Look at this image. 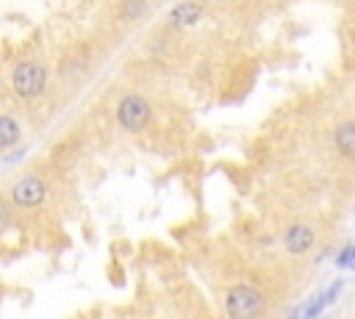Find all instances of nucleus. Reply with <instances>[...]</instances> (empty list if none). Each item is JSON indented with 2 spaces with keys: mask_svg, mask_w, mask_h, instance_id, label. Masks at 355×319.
I'll return each instance as SVG.
<instances>
[{
  "mask_svg": "<svg viewBox=\"0 0 355 319\" xmlns=\"http://www.w3.org/2000/svg\"><path fill=\"white\" fill-rule=\"evenodd\" d=\"M42 200H45V183L39 178L25 175V178L17 180V186H14V203L17 206L36 209V206H42Z\"/></svg>",
  "mask_w": 355,
  "mask_h": 319,
  "instance_id": "4",
  "label": "nucleus"
},
{
  "mask_svg": "<svg viewBox=\"0 0 355 319\" xmlns=\"http://www.w3.org/2000/svg\"><path fill=\"white\" fill-rule=\"evenodd\" d=\"M225 311L233 319H247V316H258L264 311V294L253 286H233L225 294Z\"/></svg>",
  "mask_w": 355,
  "mask_h": 319,
  "instance_id": "1",
  "label": "nucleus"
},
{
  "mask_svg": "<svg viewBox=\"0 0 355 319\" xmlns=\"http://www.w3.org/2000/svg\"><path fill=\"white\" fill-rule=\"evenodd\" d=\"M336 264L341 267V270H355V244H347L341 252H339V259H336Z\"/></svg>",
  "mask_w": 355,
  "mask_h": 319,
  "instance_id": "9",
  "label": "nucleus"
},
{
  "mask_svg": "<svg viewBox=\"0 0 355 319\" xmlns=\"http://www.w3.org/2000/svg\"><path fill=\"white\" fill-rule=\"evenodd\" d=\"M333 142H336V150H339L341 156L355 158V122H352V119H350V122H341V125L336 128Z\"/></svg>",
  "mask_w": 355,
  "mask_h": 319,
  "instance_id": "7",
  "label": "nucleus"
},
{
  "mask_svg": "<svg viewBox=\"0 0 355 319\" xmlns=\"http://www.w3.org/2000/svg\"><path fill=\"white\" fill-rule=\"evenodd\" d=\"M283 244H286V250L292 255H303L314 247V231L308 225H292L286 231V236H283Z\"/></svg>",
  "mask_w": 355,
  "mask_h": 319,
  "instance_id": "5",
  "label": "nucleus"
},
{
  "mask_svg": "<svg viewBox=\"0 0 355 319\" xmlns=\"http://www.w3.org/2000/svg\"><path fill=\"white\" fill-rule=\"evenodd\" d=\"M12 81H14V92L23 100H34V97L42 95L47 75H45L42 64H36V61H20L17 67H14V78Z\"/></svg>",
  "mask_w": 355,
  "mask_h": 319,
  "instance_id": "2",
  "label": "nucleus"
},
{
  "mask_svg": "<svg viewBox=\"0 0 355 319\" xmlns=\"http://www.w3.org/2000/svg\"><path fill=\"white\" fill-rule=\"evenodd\" d=\"M25 156V150H17V153H12V156H6V164H12V161H20Z\"/></svg>",
  "mask_w": 355,
  "mask_h": 319,
  "instance_id": "13",
  "label": "nucleus"
},
{
  "mask_svg": "<svg viewBox=\"0 0 355 319\" xmlns=\"http://www.w3.org/2000/svg\"><path fill=\"white\" fill-rule=\"evenodd\" d=\"M325 308H328V303H325V297L319 294V297H317V300H311V305L306 308V316H308V319H314V316H319Z\"/></svg>",
  "mask_w": 355,
  "mask_h": 319,
  "instance_id": "10",
  "label": "nucleus"
},
{
  "mask_svg": "<svg viewBox=\"0 0 355 319\" xmlns=\"http://www.w3.org/2000/svg\"><path fill=\"white\" fill-rule=\"evenodd\" d=\"M145 6H148V0H125V14L128 17H139Z\"/></svg>",
  "mask_w": 355,
  "mask_h": 319,
  "instance_id": "11",
  "label": "nucleus"
},
{
  "mask_svg": "<svg viewBox=\"0 0 355 319\" xmlns=\"http://www.w3.org/2000/svg\"><path fill=\"white\" fill-rule=\"evenodd\" d=\"M117 119L119 125L125 128V131L130 134H139V131H145L148 122H150V106L145 97H139V95H128L119 108H117Z\"/></svg>",
  "mask_w": 355,
  "mask_h": 319,
  "instance_id": "3",
  "label": "nucleus"
},
{
  "mask_svg": "<svg viewBox=\"0 0 355 319\" xmlns=\"http://www.w3.org/2000/svg\"><path fill=\"white\" fill-rule=\"evenodd\" d=\"M339 292H341V281H336V283L322 294V297H325V303H328V305H333V303H336V297H339Z\"/></svg>",
  "mask_w": 355,
  "mask_h": 319,
  "instance_id": "12",
  "label": "nucleus"
},
{
  "mask_svg": "<svg viewBox=\"0 0 355 319\" xmlns=\"http://www.w3.org/2000/svg\"><path fill=\"white\" fill-rule=\"evenodd\" d=\"M20 142V125L14 117L9 114H0V150L14 147Z\"/></svg>",
  "mask_w": 355,
  "mask_h": 319,
  "instance_id": "8",
  "label": "nucleus"
},
{
  "mask_svg": "<svg viewBox=\"0 0 355 319\" xmlns=\"http://www.w3.org/2000/svg\"><path fill=\"white\" fill-rule=\"evenodd\" d=\"M200 14H203V9L197 3H181V6L172 9L167 23H170V28H189V25H194L200 20Z\"/></svg>",
  "mask_w": 355,
  "mask_h": 319,
  "instance_id": "6",
  "label": "nucleus"
}]
</instances>
